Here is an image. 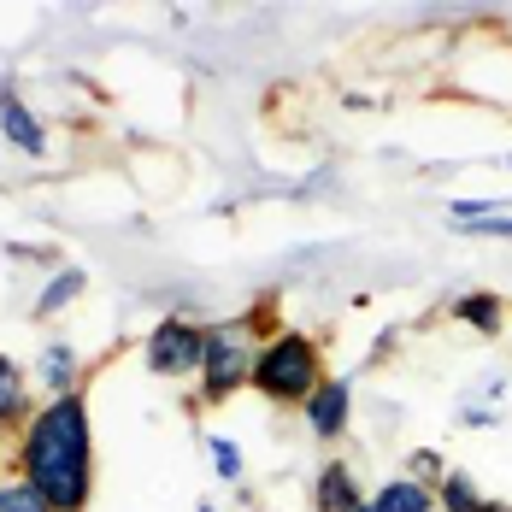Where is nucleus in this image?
<instances>
[{
  "label": "nucleus",
  "mask_w": 512,
  "mask_h": 512,
  "mask_svg": "<svg viewBox=\"0 0 512 512\" xmlns=\"http://www.w3.org/2000/svg\"><path fill=\"white\" fill-rule=\"evenodd\" d=\"M18 471L24 483L42 489L53 512H89L95 495V430H89V401L59 395L42 412H30L24 442H18Z\"/></svg>",
  "instance_id": "nucleus-1"
},
{
  "label": "nucleus",
  "mask_w": 512,
  "mask_h": 512,
  "mask_svg": "<svg viewBox=\"0 0 512 512\" xmlns=\"http://www.w3.org/2000/svg\"><path fill=\"white\" fill-rule=\"evenodd\" d=\"M248 383L265 401H277V407H307L312 395H318V383H324V354L301 330H277L271 342H259Z\"/></svg>",
  "instance_id": "nucleus-2"
},
{
  "label": "nucleus",
  "mask_w": 512,
  "mask_h": 512,
  "mask_svg": "<svg viewBox=\"0 0 512 512\" xmlns=\"http://www.w3.org/2000/svg\"><path fill=\"white\" fill-rule=\"evenodd\" d=\"M259 336L248 330V318L230 324H206V354H201V407H224L248 377H254Z\"/></svg>",
  "instance_id": "nucleus-3"
},
{
  "label": "nucleus",
  "mask_w": 512,
  "mask_h": 512,
  "mask_svg": "<svg viewBox=\"0 0 512 512\" xmlns=\"http://www.w3.org/2000/svg\"><path fill=\"white\" fill-rule=\"evenodd\" d=\"M201 354H206V324H189L183 312L177 318H159L148 348H142L154 377H189V371H201Z\"/></svg>",
  "instance_id": "nucleus-4"
},
{
  "label": "nucleus",
  "mask_w": 512,
  "mask_h": 512,
  "mask_svg": "<svg viewBox=\"0 0 512 512\" xmlns=\"http://www.w3.org/2000/svg\"><path fill=\"white\" fill-rule=\"evenodd\" d=\"M0 130H6V142H12L18 154H30V159L48 154V130H42V118H36L30 106L18 101L12 77H0Z\"/></svg>",
  "instance_id": "nucleus-5"
},
{
  "label": "nucleus",
  "mask_w": 512,
  "mask_h": 512,
  "mask_svg": "<svg viewBox=\"0 0 512 512\" xmlns=\"http://www.w3.org/2000/svg\"><path fill=\"white\" fill-rule=\"evenodd\" d=\"M348 407H354V389H348V377H324L318 383V395L307 401V424L318 442H336L342 430H348Z\"/></svg>",
  "instance_id": "nucleus-6"
},
{
  "label": "nucleus",
  "mask_w": 512,
  "mask_h": 512,
  "mask_svg": "<svg viewBox=\"0 0 512 512\" xmlns=\"http://www.w3.org/2000/svg\"><path fill=\"white\" fill-rule=\"evenodd\" d=\"M312 507L318 512H359L365 507V489H359L354 465L348 460H330L318 471V489H312Z\"/></svg>",
  "instance_id": "nucleus-7"
},
{
  "label": "nucleus",
  "mask_w": 512,
  "mask_h": 512,
  "mask_svg": "<svg viewBox=\"0 0 512 512\" xmlns=\"http://www.w3.org/2000/svg\"><path fill=\"white\" fill-rule=\"evenodd\" d=\"M359 512H436V489L418 483V477H395V483H383Z\"/></svg>",
  "instance_id": "nucleus-8"
},
{
  "label": "nucleus",
  "mask_w": 512,
  "mask_h": 512,
  "mask_svg": "<svg viewBox=\"0 0 512 512\" xmlns=\"http://www.w3.org/2000/svg\"><path fill=\"white\" fill-rule=\"evenodd\" d=\"M448 312H454L460 324H471L477 336H501V324H507V301H501V295H489V289H471V295H460Z\"/></svg>",
  "instance_id": "nucleus-9"
},
{
  "label": "nucleus",
  "mask_w": 512,
  "mask_h": 512,
  "mask_svg": "<svg viewBox=\"0 0 512 512\" xmlns=\"http://www.w3.org/2000/svg\"><path fill=\"white\" fill-rule=\"evenodd\" d=\"M36 377H42V389H48L53 401L77 395V354H71V342H48L42 359H36Z\"/></svg>",
  "instance_id": "nucleus-10"
},
{
  "label": "nucleus",
  "mask_w": 512,
  "mask_h": 512,
  "mask_svg": "<svg viewBox=\"0 0 512 512\" xmlns=\"http://www.w3.org/2000/svg\"><path fill=\"white\" fill-rule=\"evenodd\" d=\"M83 289H89V277H83L77 265H59V271L48 277V289L36 295V318H53V312H65L71 301H77V295H83Z\"/></svg>",
  "instance_id": "nucleus-11"
},
{
  "label": "nucleus",
  "mask_w": 512,
  "mask_h": 512,
  "mask_svg": "<svg viewBox=\"0 0 512 512\" xmlns=\"http://www.w3.org/2000/svg\"><path fill=\"white\" fill-rule=\"evenodd\" d=\"M24 412H30V383H24V371H18L12 359L0 354V430L18 424Z\"/></svg>",
  "instance_id": "nucleus-12"
},
{
  "label": "nucleus",
  "mask_w": 512,
  "mask_h": 512,
  "mask_svg": "<svg viewBox=\"0 0 512 512\" xmlns=\"http://www.w3.org/2000/svg\"><path fill=\"white\" fill-rule=\"evenodd\" d=\"M436 507H448V512H477L483 507L471 471H442V483H436Z\"/></svg>",
  "instance_id": "nucleus-13"
},
{
  "label": "nucleus",
  "mask_w": 512,
  "mask_h": 512,
  "mask_svg": "<svg viewBox=\"0 0 512 512\" xmlns=\"http://www.w3.org/2000/svg\"><path fill=\"white\" fill-rule=\"evenodd\" d=\"M0 512H53L48 501H42V489L36 483H0Z\"/></svg>",
  "instance_id": "nucleus-14"
},
{
  "label": "nucleus",
  "mask_w": 512,
  "mask_h": 512,
  "mask_svg": "<svg viewBox=\"0 0 512 512\" xmlns=\"http://www.w3.org/2000/svg\"><path fill=\"white\" fill-rule=\"evenodd\" d=\"M206 454H212V471H218L224 483H236V477H242V448H236L230 436H206Z\"/></svg>",
  "instance_id": "nucleus-15"
},
{
  "label": "nucleus",
  "mask_w": 512,
  "mask_h": 512,
  "mask_svg": "<svg viewBox=\"0 0 512 512\" xmlns=\"http://www.w3.org/2000/svg\"><path fill=\"white\" fill-rule=\"evenodd\" d=\"M407 477H418V483H442V454H430V448H412L407 454Z\"/></svg>",
  "instance_id": "nucleus-16"
},
{
  "label": "nucleus",
  "mask_w": 512,
  "mask_h": 512,
  "mask_svg": "<svg viewBox=\"0 0 512 512\" xmlns=\"http://www.w3.org/2000/svg\"><path fill=\"white\" fill-rule=\"evenodd\" d=\"M477 512H512V507H507V501H483Z\"/></svg>",
  "instance_id": "nucleus-17"
},
{
  "label": "nucleus",
  "mask_w": 512,
  "mask_h": 512,
  "mask_svg": "<svg viewBox=\"0 0 512 512\" xmlns=\"http://www.w3.org/2000/svg\"><path fill=\"white\" fill-rule=\"evenodd\" d=\"M201 512H218V507H201Z\"/></svg>",
  "instance_id": "nucleus-18"
}]
</instances>
